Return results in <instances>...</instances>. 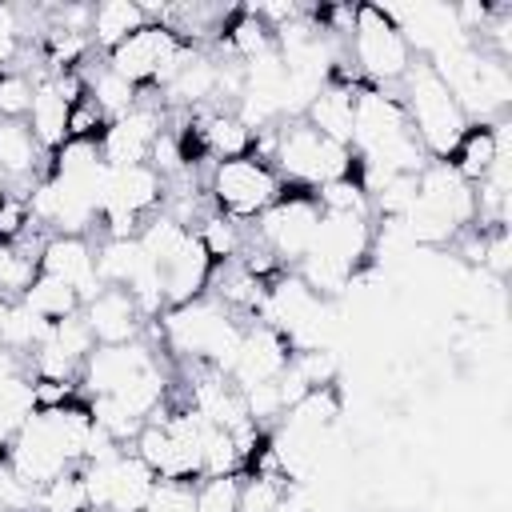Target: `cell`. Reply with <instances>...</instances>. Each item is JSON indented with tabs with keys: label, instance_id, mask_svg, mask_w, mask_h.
Instances as JSON below:
<instances>
[{
	"label": "cell",
	"instance_id": "6da1fadb",
	"mask_svg": "<svg viewBox=\"0 0 512 512\" xmlns=\"http://www.w3.org/2000/svg\"><path fill=\"white\" fill-rule=\"evenodd\" d=\"M164 332H168V344L176 352L208 360L224 376L232 372V364L240 356V344H244V328L228 316V308L220 300H204V296L168 308Z\"/></svg>",
	"mask_w": 512,
	"mask_h": 512
},
{
	"label": "cell",
	"instance_id": "7a4b0ae2",
	"mask_svg": "<svg viewBox=\"0 0 512 512\" xmlns=\"http://www.w3.org/2000/svg\"><path fill=\"white\" fill-rule=\"evenodd\" d=\"M408 124H416V140L424 144L428 156L436 160H448L464 132H468V116L460 112V104L452 100V92L444 88V80L420 64V68H408Z\"/></svg>",
	"mask_w": 512,
	"mask_h": 512
},
{
	"label": "cell",
	"instance_id": "3957f363",
	"mask_svg": "<svg viewBox=\"0 0 512 512\" xmlns=\"http://www.w3.org/2000/svg\"><path fill=\"white\" fill-rule=\"evenodd\" d=\"M272 160L280 164V172L288 180L312 184V188H320L328 180H340V176H352V148L336 144V140H324L308 124L280 128L276 140H272Z\"/></svg>",
	"mask_w": 512,
	"mask_h": 512
},
{
	"label": "cell",
	"instance_id": "277c9868",
	"mask_svg": "<svg viewBox=\"0 0 512 512\" xmlns=\"http://www.w3.org/2000/svg\"><path fill=\"white\" fill-rule=\"evenodd\" d=\"M188 52L192 48L168 24H144L108 52V72L124 76L128 84H152V80L168 84L172 72L188 60Z\"/></svg>",
	"mask_w": 512,
	"mask_h": 512
},
{
	"label": "cell",
	"instance_id": "5b68a950",
	"mask_svg": "<svg viewBox=\"0 0 512 512\" xmlns=\"http://www.w3.org/2000/svg\"><path fill=\"white\" fill-rule=\"evenodd\" d=\"M212 200L228 212V216H260L264 208H272L280 200V176L276 168L248 152V156H232V160H216L212 168Z\"/></svg>",
	"mask_w": 512,
	"mask_h": 512
},
{
	"label": "cell",
	"instance_id": "8992f818",
	"mask_svg": "<svg viewBox=\"0 0 512 512\" xmlns=\"http://www.w3.org/2000/svg\"><path fill=\"white\" fill-rule=\"evenodd\" d=\"M352 52L356 64L372 76V80H400L412 64H408V40L400 36V28L384 16L380 4H360L352 8Z\"/></svg>",
	"mask_w": 512,
	"mask_h": 512
},
{
	"label": "cell",
	"instance_id": "52a82bcc",
	"mask_svg": "<svg viewBox=\"0 0 512 512\" xmlns=\"http://www.w3.org/2000/svg\"><path fill=\"white\" fill-rule=\"evenodd\" d=\"M320 224V204L312 192H280L272 208L260 212V240L276 260H304L312 248V232Z\"/></svg>",
	"mask_w": 512,
	"mask_h": 512
},
{
	"label": "cell",
	"instance_id": "ba28073f",
	"mask_svg": "<svg viewBox=\"0 0 512 512\" xmlns=\"http://www.w3.org/2000/svg\"><path fill=\"white\" fill-rule=\"evenodd\" d=\"M80 92L84 88H80L76 76H44L32 88V108H28L32 124H28V132L36 140V148L56 152L68 140V116H72V104L80 100Z\"/></svg>",
	"mask_w": 512,
	"mask_h": 512
},
{
	"label": "cell",
	"instance_id": "9c48e42d",
	"mask_svg": "<svg viewBox=\"0 0 512 512\" xmlns=\"http://www.w3.org/2000/svg\"><path fill=\"white\" fill-rule=\"evenodd\" d=\"M160 140V112L156 108H128L124 116L108 120L100 132V160L108 168H132L152 156V144Z\"/></svg>",
	"mask_w": 512,
	"mask_h": 512
},
{
	"label": "cell",
	"instance_id": "30bf717a",
	"mask_svg": "<svg viewBox=\"0 0 512 512\" xmlns=\"http://www.w3.org/2000/svg\"><path fill=\"white\" fill-rule=\"evenodd\" d=\"M408 132H412V124H408V112H404V104L396 96L376 92V88H364L356 96L352 148L360 156H368V152H376V148H384V144H392V140H400Z\"/></svg>",
	"mask_w": 512,
	"mask_h": 512
},
{
	"label": "cell",
	"instance_id": "8fae6325",
	"mask_svg": "<svg viewBox=\"0 0 512 512\" xmlns=\"http://www.w3.org/2000/svg\"><path fill=\"white\" fill-rule=\"evenodd\" d=\"M288 364H292V344H288L276 328L256 324V328L244 332V344H240V356H236L228 380L244 392V388H252V384H268V380H276Z\"/></svg>",
	"mask_w": 512,
	"mask_h": 512
},
{
	"label": "cell",
	"instance_id": "7c38bea8",
	"mask_svg": "<svg viewBox=\"0 0 512 512\" xmlns=\"http://www.w3.org/2000/svg\"><path fill=\"white\" fill-rule=\"evenodd\" d=\"M36 272H44V276H56V280H64L68 288H76V296L88 304L104 284H100V272H96V256H92V248L84 244V236H52L44 248H40V256H36Z\"/></svg>",
	"mask_w": 512,
	"mask_h": 512
},
{
	"label": "cell",
	"instance_id": "4fadbf2b",
	"mask_svg": "<svg viewBox=\"0 0 512 512\" xmlns=\"http://www.w3.org/2000/svg\"><path fill=\"white\" fill-rule=\"evenodd\" d=\"M148 368H152V356L144 344H136V340L132 344H100L84 360V384L92 396H116Z\"/></svg>",
	"mask_w": 512,
	"mask_h": 512
},
{
	"label": "cell",
	"instance_id": "5bb4252c",
	"mask_svg": "<svg viewBox=\"0 0 512 512\" xmlns=\"http://www.w3.org/2000/svg\"><path fill=\"white\" fill-rule=\"evenodd\" d=\"M84 324L92 332L96 344H132V336L140 332V308L124 288H100L88 304H84Z\"/></svg>",
	"mask_w": 512,
	"mask_h": 512
},
{
	"label": "cell",
	"instance_id": "9a60e30c",
	"mask_svg": "<svg viewBox=\"0 0 512 512\" xmlns=\"http://www.w3.org/2000/svg\"><path fill=\"white\" fill-rule=\"evenodd\" d=\"M164 192V176L152 164H132V168H112L108 176V196L100 212H128V216H144L148 208H156Z\"/></svg>",
	"mask_w": 512,
	"mask_h": 512
},
{
	"label": "cell",
	"instance_id": "2e32d148",
	"mask_svg": "<svg viewBox=\"0 0 512 512\" xmlns=\"http://www.w3.org/2000/svg\"><path fill=\"white\" fill-rule=\"evenodd\" d=\"M208 276H212V256H208V248L200 244V236L192 232L188 240H184V248L160 268V284H164V304H188V300H196L200 296V288L208 284Z\"/></svg>",
	"mask_w": 512,
	"mask_h": 512
},
{
	"label": "cell",
	"instance_id": "e0dca14e",
	"mask_svg": "<svg viewBox=\"0 0 512 512\" xmlns=\"http://www.w3.org/2000/svg\"><path fill=\"white\" fill-rule=\"evenodd\" d=\"M308 116V128H316L324 140H336V144H348L352 148V116H356V92L340 80H328L320 88V96L304 108Z\"/></svg>",
	"mask_w": 512,
	"mask_h": 512
},
{
	"label": "cell",
	"instance_id": "ac0fdd59",
	"mask_svg": "<svg viewBox=\"0 0 512 512\" xmlns=\"http://www.w3.org/2000/svg\"><path fill=\"white\" fill-rule=\"evenodd\" d=\"M156 488V472L140 460L120 452L112 460V488H108V508L104 512H144Z\"/></svg>",
	"mask_w": 512,
	"mask_h": 512
},
{
	"label": "cell",
	"instance_id": "d6986e66",
	"mask_svg": "<svg viewBox=\"0 0 512 512\" xmlns=\"http://www.w3.org/2000/svg\"><path fill=\"white\" fill-rule=\"evenodd\" d=\"M500 152H508V124H496V128H468L464 140H460V148L452 152L456 160H448V164L472 184V180H484V176H488V168L496 164Z\"/></svg>",
	"mask_w": 512,
	"mask_h": 512
},
{
	"label": "cell",
	"instance_id": "ffe728a7",
	"mask_svg": "<svg viewBox=\"0 0 512 512\" xmlns=\"http://www.w3.org/2000/svg\"><path fill=\"white\" fill-rule=\"evenodd\" d=\"M144 24H148V8L144 4H136V0H104V4L92 8V24L88 28H92V40L104 52H112L120 40H128Z\"/></svg>",
	"mask_w": 512,
	"mask_h": 512
},
{
	"label": "cell",
	"instance_id": "44dd1931",
	"mask_svg": "<svg viewBox=\"0 0 512 512\" xmlns=\"http://www.w3.org/2000/svg\"><path fill=\"white\" fill-rule=\"evenodd\" d=\"M20 304H24L28 312H36L40 320H48V324H60V320L84 312V300L76 296V288H68V284L56 280V276H44V272L32 276V284L24 288Z\"/></svg>",
	"mask_w": 512,
	"mask_h": 512
},
{
	"label": "cell",
	"instance_id": "7402d4cb",
	"mask_svg": "<svg viewBox=\"0 0 512 512\" xmlns=\"http://www.w3.org/2000/svg\"><path fill=\"white\" fill-rule=\"evenodd\" d=\"M164 92H168V100H180V104H200L208 96H220V64L192 48L188 60L164 84Z\"/></svg>",
	"mask_w": 512,
	"mask_h": 512
},
{
	"label": "cell",
	"instance_id": "603a6c76",
	"mask_svg": "<svg viewBox=\"0 0 512 512\" xmlns=\"http://www.w3.org/2000/svg\"><path fill=\"white\" fill-rule=\"evenodd\" d=\"M200 140L208 152H216L220 160H232V156H248V148L256 144V136L240 124L236 112H208L200 116Z\"/></svg>",
	"mask_w": 512,
	"mask_h": 512
},
{
	"label": "cell",
	"instance_id": "cb8c5ba5",
	"mask_svg": "<svg viewBox=\"0 0 512 512\" xmlns=\"http://www.w3.org/2000/svg\"><path fill=\"white\" fill-rule=\"evenodd\" d=\"M36 164V140L28 124L0 120V176H28Z\"/></svg>",
	"mask_w": 512,
	"mask_h": 512
},
{
	"label": "cell",
	"instance_id": "d4e9b609",
	"mask_svg": "<svg viewBox=\"0 0 512 512\" xmlns=\"http://www.w3.org/2000/svg\"><path fill=\"white\" fill-rule=\"evenodd\" d=\"M316 204H320V212H340V216H364L368 220L372 196L364 192V184L356 176H340V180H328V184L316 188Z\"/></svg>",
	"mask_w": 512,
	"mask_h": 512
},
{
	"label": "cell",
	"instance_id": "484cf974",
	"mask_svg": "<svg viewBox=\"0 0 512 512\" xmlns=\"http://www.w3.org/2000/svg\"><path fill=\"white\" fill-rule=\"evenodd\" d=\"M36 504L44 512H88V492H84V476L76 468L60 472L56 480H48L36 492Z\"/></svg>",
	"mask_w": 512,
	"mask_h": 512
},
{
	"label": "cell",
	"instance_id": "4316f807",
	"mask_svg": "<svg viewBox=\"0 0 512 512\" xmlns=\"http://www.w3.org/2000/svg\"><path fill=\"white\" fill-rule=\"evenodd\" d=\"M228 48L240 56V60H252L268 48H276V36H272V24H264L256 12H240L228 28Z\"/></svg>",
	"mask_w": 512,
	"mask_h": 512
},
{
	"label": "cell",
	"instance_id": "83f0119b",
	"mask_svg": "<svg viewBox=\"0 0 512 512\" xmlns=\"http://www.w3.org/2000/svg\"><path fill=\"white\" fill-rule=\"evenodd\" d=\"M92 100H96V108L108 116V120H116V116H124L128 108H136V84H128L124 76H116V72H100L96 76V84H92Z\"/></svg>",
	"mask_w": 512,
	"mask_h": 512
},
{
	"label": "cell",
	"instance_id": "f1b7e54d",
	"mask_svg": "<svg viewBox=\"0 0 512 512\" xmlns=\"http://www.w3.org/2000/svg\"><path fill=\"white\" fill-rule=\"evenodd\" d=\"M284 476L280 472H252L240 484V512H276L284 496Z\"/></svg>",
	"mask_w": 512,
	"mask_h": 512
},
{
	"label": "cell",
	"instance_id": "f546056e",
	"mask_svg": "<svg viewBox=\"0 0 512 512\" xmlns=\"http://www.w3.org/2000/svg\"><path fill=\"white\" fill-rule=\"evenodd\" d=\"M292 368L300 372V380L308 384V388H332V380L340 376V360H336V352L324 344V348H304V352H296L292 356Z\"/></svg>",
	"mask_w": 512,
	"mask_h": 512
},
{
	"label": "cell",
	"instance_id": "4dcf8cb0",
	"mask_svg": "<svg viewBox=\"0 0 512 512\" xmlns=\"http://www.w3.org/2000/svg\"><path fill=\"white\" fill-rule=\"evenodd\" d=\"M196 512H240V480H236V472L204 476V484H196Z\"/></svg>",
	"mask_w": 512,
	"mask_h": 512
},
{
	"label": "cell",
	"instance_id": "1f68e13d",
	"mask_svg": "<svg viewBox=\"0 0 512 512\" xmlns=\"http://www.w3.org/2000/svg\"><path fill=\"white\" fill-rule=\"evenodd\" d=\"M196 236H200V244L208 248L212 260H228V256L240 252V228L232 224V216H208Z\"/></svg>",
	"mask_w": 512,
	"mask_h": 512
},
{
	"label": "cell",
	"instance_id": "d6a6232c",
	"mask_svg": "<svg viewBox=\"0 0 512 512\" xmlns=\"http://www.w3.org/2000/svg\"><path fill=\"white\" fill-rule=\"evenodd\" d=\"M32 80L24 72H0V120H20L32 108Z\"/></svg>",
	"mask_w": 512,
	"mask_h": 512
},
{
	"label": "cell",
	"instance_id": "836d02e7",
	"mask_svg": "<svg viewBox=\"0 0 512 512\" xmlns=\"http://www.w3.org/2000/svg\"><path fill=\"white\" fill-rule=\"evenodd\" d=\"M144 512H196V488L188 480H156Z\"/></svg>",
	"mask_w": 512,
	"mask_h": 512
},
{
	"label": "cell",
	"instance_id": "e575fe53",
	"mask_svg": "<svg viewBox=\"0 0 512 512\" xmlns=\"http://www.w3.org/2000/svg\"><path fill=\"white\" fill-rule=\"evenodd\" d=\"M32 276H36V264L28 256H20L16 248L0 244V296L4 292H20L24 296V288L32 284Z\"/></svg>",
	"mask_w": 512,
	"mask_h": 512
},
{
	"label": "cell",
	"instance_id": "d590c367",
	"mask_svg": "<svg viewBox=\"0 0 512 512\" xmlns=\"http://www.w3.org/2000/svg\"><path fill=\"white\" fill-rule=\"evenodd\" d=\"M24 224H32V212H28V200L24 196H0V244H12Z\"/></svg>",
	"mask_w": 512,
	"mask_h": 512
},
{
	"label": "cell",
	"instance_id": "8d00e7d4",
	"mask_svg": "<svg viewBox=\"0 0 512 512\" xmlns=\"http://www.w3.org/2000/svg\"><path fill=\"white\" fill-rule=\"evenodd\" d=\"M16 40H20V24H16V12L8 4H0V64L16 56Z\"/></svg>",
	"mask_w": 512,
	"mask_h": 512
}]
</instances>
